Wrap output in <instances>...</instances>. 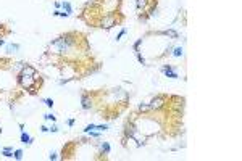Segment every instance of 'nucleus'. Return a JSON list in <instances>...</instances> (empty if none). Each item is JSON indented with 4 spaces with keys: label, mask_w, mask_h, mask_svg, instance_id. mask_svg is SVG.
Instances as JSON below:
<instances>
[{
    "label": "nucleus",
    "mask_w": 242,
    "mask_h": 161,
    "mask_svg": "<svg viewBox=\"0 0 242 161\" xmlns=\"http://www.w3.org/2000/svg\"><path fill=\"white\" fill-rule=\"evenodd\" d=\"M173 56H182V47H176L173 50Z\"/></svg>",
    "instance_id": "nucleus-13"
},
{
    "label": "nucleus",
    "mask_w": 242,
    "mask_h": 161,
    "mask_svg": "<svg viewBox=\"0 0 242 161\" xmlns=\"http://www.w3.org/2000/svg\"><path fill=\"white\" fill-rule=\"evenodd\" d=\"M3 45H5V40L2 39V37H0V47H3Z\"/></svg>",
    "instance_id": "nucleus-26"
},
{
    "label": "nucleus",
    "mask_w": 242,
    "mask_h": 161,
    "mask_svg": "<svg viewBox=\"0 0 242 161\" xmlns=\"http://www.w3.org/2000/svg\"><path fill=\"white\" fill-rule=\"evenodd\" d=\"M49 132H58V126L54 124L52 127H49Z\"/></svg>",
    "instance_id": "nucleus-22"
},
{
    "label": "nucleus",
    "mask_w": 242,
    "mask_h": 161,
    "mask_svg": "<svg viewBox=\"0 0 242 161\" xmlns=\"http://www.w3.org/2000/svg\"><path fill=\"white\" fill-rule=\"evenodd\" d=\"M2 155L5 158H13V147H7V148L2 150Z\"/></svg>",
    "instance_id": "nucleus-9"
},
{
    "label": "nucleus",
    "mask_w": 242,
    "mask_h": 161,
    "mask_svg": "<svg viewBox=\"0 0 242 161\" xmlns=\"http://www.w3.org/2000/svg\"><path fill=\"white\" fill-rule=\"evenodd\" d=\"M44 118H45L47 121H54V122L57 121V118H55V114H52V113H47V114H44Z\"/></svg>",
    "instance_id": "nucleus-15"
},
{
    "label": "nucleus",
    "mask_w": 242,
    "mask_h": 161,
    "mask_svg": "<svg viewBox=\"0 0 242 161\" xmlns=\"http://www.w3.org/2000/svg\"><path fill=\"white\" fill-rule=\"evenodd\" d=\"M140 44H142V39H139L137 42H136L134 45H132V48H134V52H139V47H140Z\"/></svg>",
    "instance_id": "nucleus-20"
},
{
    "label": "nucleus",
    "mask_w": 242,
    "mask_h": 161,
    "mask_svg": "<svg viewBox=\"0 0 242 161\" xmlns=\"http://www.w3.org/2000/svg\"><path fill=\"white\" fill-rule=\"evenodd\" d=\"M152 111V108H150V105L148 103H140L139 106H137V113H140V114H147V113Z\"/></svg>",
    "instance_id": "nucleus-5"
},
{
    "label": "nucleus",
    "mask_w": 242,
    "mask_h": 161,
    "mask_svg": "<svg viewBox=\"0 0 242 161\" xmlns=\"http://www.w3.org/2000/svg\"><path fill=\"white\" fill-rule=\"evenodd\" d=\"M21 142H23L24 145H31L34 142V139L29 135V134H26L24 131H23V132H21Z\"/></svg>",
    "instance_id": "nucleus-6"
},
{
    "label": "nucleus",
    "mask_w": 242,
    "mask_h": 161,
    "mask_svg": "<svg viewBox=\"0 0 242 161\" xmlns=\"http://www.w3.org/2000/svg\"><path fill=\"white\" fill-rule=\"evenodd\" d=\"M157 34H160V36H166V37H173V39H178V32L173 31V29H168V31H160V32H157Z\"/></svg>",
    "instance_id": "nucleus-7"
},
{
    "label": "nucleus",
    "mask_w": 242,
    "mask_h": 161,
    "mask_svg": "<svg viewBox=\"0 0 242 161\" xmlns=\"http://www.w3.org/2000/svg\"><path fill=\"white\" fill-rule=\"evenodd\" d=\"M66 124L70 126V127H73V126H74V119H68V121H66Z\"/></svg>",
    "instance_id": "nucleus-24"
},
{
    "label": "nucleus",
    "mask_w": 242,
    "mask_h": 161,
    "mask_svg": "<svg viewBox=\"0 0 242 161\" xmlns=\"http://www.w3.org/2000/svg\"><path fill=\"white\" fill-rule=\"evenodd\" d=\"M13 158H15V160H23V150H15V152H13Z\"/></svg>",
    "instance_id": "nucleus-12"
},
{
    "label": "nucleus",
    "mask_w": 242,
    "mask_h": 161,
    "mask_svg": "<svg viewBox=\"0 0 242 161\" xmlns=\"http://www.w3.org/2000/svg\"><path fill=\"white\" fill-rule=\"evenodd\" d=\"M41 131L42 132H49V127L47 126H41Z\"/></svg>",
    "instance_id": "nucleus-25"
},
{
    "label": "nucleus",
    "mask_w": 242,
    "mask_h": 161,
    "mask_svg": "<svg viewBox=\"0 0 242 161\" xmlns=\"http://www.w3.org/2000/svg\"><path fill=\"white\" fill-rule=\"evenodd\" d=\"M57 158H58V156H57V153H50V155H49V160H50V161H55Z\"/></svg>",
    "instance_id": "nucleus-23"
},
{
    "label": "nucleus",
    "mask_w": 242,
    "mask_h": 161,
    "mask_svg": "<svg viewBox=\"0 0 242 161\" xmlns=\"http://www.w3.org/2000/svg\"><path fill=\"white\" fill-rule=\"evenodd\" d=\"M100 152H102V155H108V153L111 152V147L108 142H102L100 143Z\"/></svg>",
    "instance_id": "nucleus-8"
},
{
    "label": "nucleus",
    "mask_w": 242,
    "mask_h": 161,
    "mask_svg": "<svg viewBox=\"0 0 242 161\" xmlns=\"http://www.w3.org/2000/svg\"><path fill=\"white\" fill-rule=\"evenodd\" d=\"M18 50H20V44H10V45H7V52H10V53H16Z\"/></svg>",
    "instance_id": "nucleus-10"
},
{
    "label": "nucleus",
    "mask_w": 242,
    "mask_h": 161,
    "mask_svg": "<svg viewBox=\"0 0 242 161\" xmlns=\"http://www.w3.org/2000/svg\"><path fill=\"white\" fill-rule=\"evenodd\" d=\"M95 129V124H87L86 127H84V132H90V131H94Z\"/></svg>",
    "instance_id": "nucleus-21"
},
{
    "label": "nucleus",
    "mask_w": 242,
    "mask_h": 161,
    "mask_svg": "<svg viewBox=\"0 0 242 161\" xmlns=\"http://www.w3.org/2000/svg\"><path fill=\"white\" fill-rule=\"evenodd\" d=\"M44 103L49 106V108H54V100L52 98H44Z\"/></svg>",
    "instance_id": "nucleus-18"
},
{
    "label": "nucleus",
    "mask_w": 242,
    "mask_h": 161,
    "mask_svg": "<svg viewBox=\"0 0 242 161\" xmlns=\"http://www.w3.org/2000/svg\"><path fill=\"white\" fill-rule=\"evenodd\" d=\"M161 72H163L166 77H169V79H178V72L176 69H174V66H171V64H165V66H161Z\"/></svg>",
    "instance_id": "nucleus-4"
},
{
    "label": "nucleus",
    "mask_w": 242,
    "mask_h": 161,
    "mask_svg": "<svg viewBox=\"0 0 242 161\" xmlns=\"http://www.w3.org/2000/svg\"><path fill=\"white\" fill-rule=\"evenodd\" d=\"M92 106H94V98H92V95H90L89 92H84L82 97H81V108L84 110V111H89Z\"/></svg>",
    "instance_id": "nucleus-3"
},
{
    "label": "nucleus",
    "mask_w": 242,
    "mask_h": 161,
    "mask_svg": "<svg viewBox=\"0 0 242 161\" xmlns=\"http://www.w3.org/2000/svg\"><path fill=\"white\" fill-rule=\"evenodd\" d=\"M136 56H137V60H139V61H140V63H142V64H147V61H145V58H144V56L140 55L139 52H136Z\"/></svg>",
    "instance_id": "nucleus-19"
},
{
    "label": "nucleus",
    "mask_w": 242,
    "mask_h": 161,
    "mask_svg": "<svg viewBox=\"0 0 242 161\" xmlns=\"http://www.w3.org/2000/svg\"><path fill=\"white\" fill-rule=\"evenodd\" d=\"M54 16H62V18H66V16H70V15H68L66 12H58V10H55Z\"/></svg>",
    "instance_id": "nucleus-16"
},
{
    "label": "nucleus",
    "mask_w": 242,
    "mask_h": 161,
    "mask_svg": "<svg viewBox=\"0 0 242 161\" xmlns=\"http://www.w3.org/2000/svg\"><path fill=\"white\" fill-rule=\"evenodd\" d=\"M123 21V15L119 12H111V13H107V15H103L99 21H97V26L102 29H111L113 26L119 24Z\"/></svg>",
    "instance_id": "nucleus-1"
},
{
    "label": "nucleus",
    "mask_w": 242,
    "mask_h": 161,
    "mask_svg": "<svg viewBox=\"0 0 242 161\" xmlns=\"http://www.w3.org/2000/svg\"><path fill=\"white\" fill-rule=\"evenodd\" d=\"M95 129L97 131H100V132H105V131H108V124H95Z\"/></svg>",
    "instance_id": "nucleus-14"
},
{
    "label": "nucleus",
    "mask_w": 242,
    "mask_h": 161,
    "mask_svg": "<svg viewBox=\"0 0 242 161\" xmlns=\"http://www.w3.org/2000/svg\"><path fill=\"white\" fill-rule=\"evenodd\" d=\"M166 103H168V98H166V95H155L150 100V108H152V111H160V110H163L165 106H166Z\"/></svg>",
    "instance_id": "nucleus-2"
},
{
    "label": "nucleus",
    "mask_w": 242,
    "mask_h": 161,
    "mask_svg": "<svg viewBox=\"0 0 242 161\" xmlns=\"http://www.w3.org/2000/svg\"><path fill=\"white\" fill-rule=\"evenodd\" d=\"M62 7H63V10H65V12L68 13V15H71V13H73V8H71V5L68 3V2H63V3H62Z\"/></svg>",
    "instance_id": "nucleus-11"
},
{
    "label": "nucleus",
    "mask_w": 242,
    "mask_h": 161,
    "mask_svg": "<svg viewBox=\"0 0 242 161\" xmlns=\"http://www.w3.org/2000/svg\"><path fill=\"white\" fill-rule=\"evenodd\" d=\"M126 32H127V29H126V28H123L121 31L118 32V36H116V40H119V39H121L123 36H126Z\"/></svg>",
    "instance_id": "nucleus-17"
}]
</instances>
